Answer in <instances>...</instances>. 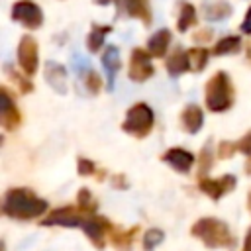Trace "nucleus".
Returning <instances> with one entry per match:
<instances>
[{"label": "nucleus", "mask_w": 251, "mask_h": 251, "mask_svg": "<svg viewBox=\"0 0 251 251\" xmlns=\"http://www.w3.org/2000/svg\"><path fill=\"white\" fill-rule=\"evenodd\" d=\"M202 10H204V16H206L208 20H226V18L231 14V6H229L226 0L210 2V4H206Z\"/></svg>", "instance_id": "18"}, {"label": "nucleus", "mask_w": 251, "mask_h": 251, "mask_svg": "<svg viewBox=\"0 0 251 251\" xmlns=\"http://www.w3.org/2000/svg\"><path fill=\"white\" fill-rule=\"evenodd\" d=\"M190 233L194 237H198L206 247L210 249H220V247H231L235 243L233 233L229 231L227 224L218 220V218H202L198 220Z\"/></svg>", "instance_id": "2"}, {"label": "nucleus", "mask_w": 251, "mask_h": 251, "mask_svg": "<svg viewBox=\"0 0 251 251\" xmlns=\"http://www.w3.org/2000/svg\"><path fill=\"white\" fill-rule=\"evenodd\" d=\"M108 31H112V27H110V25H94V27H92V31H90V35H88V39H86L88 51L96 53V51L104 45V37H106V33H108Z\"/></svg>", "instance_id": "20"}, {"label": "nucleus", "mask_w": 251, "mask_h": 251, "mask_svg": "<svg viewBox=\"0 0 251 251\" xmlns=\"http://www.w3.org/2000/svg\"><path fill=\"white\" fill-rule=\"evenodd\" d=\"M37 57L39 55H37L35 39L31 35H24L18 45V63L27 75H33L37 71Z\"/></svg>", "instance_id": "7"}, {"label": "nucleus", "mask_w": 251, "mask_h": 251, "mask_svg": "<svg viewBox=\"0 0 251 251\" xmlns=\"http://www.w3.org/2000/svg\"><path fill=\"white\" fill-rule=\"evenodd\" d=\"M76 169H78V175L86 176V175H92L96 167H94V163H92V161H88V159L80 157V159H78V163H76Z\"/></svg>", "instance_id": "28"}, {"label": "nucleus", "mask_w": 251, "mask_h": 251, "mask_svg": "<svg viewBox=\"0 0 251 251\" xmlns=\"http://www.w3.org/2000/svg\"><path fill=\"white\" fill-rule=\"evenodd\" d=\"M233 151H235V145H233V143L222 141V143H220V149H218V155H220L222 159H227V157H231Z\"/></svg>", "instance_id": "29"}, {"label": "nucleus", "mask_w": 251, "mask_h": 251, "mask_svg": "<svg viewBox=\"0 0 251 251\" xmlns=\"http://www.w3.org/2000/svg\"><path fill=\"white\" fill-rule=\"evenodd\" d=\"M188 69H190V65H188V55H186V51H175L173 57H169V61H167V71H169L173 76L182 75V73L188 71Z\"/></svg>", "instance_id": "19"}, {"label": "nucleus", "mask_w": 251, "mask_h": 251, "mask_svg": "<svg viewBox=\"0 0 251 251\" xmlns=\"http://www.w3.org/2000/svg\"><path fill=\"white\" fill-rule=\"evenodd\" d=\"M84 84H86V90L90 94H96L102 88V80H100V76L94 71H86L84 73Z\"/></svg>", "instance_id": "27"}, {"label": "nucleus", "mask_w": 251, "mask_h": 251, "mask_svg": "<svg viewBox=\"0 0 251 251\" xmlns=\"http://www.w3.org/2000/svg\"><path fill=\"white\" fill-rule=\"evenodd\" d=\"M4 214L16 220H33L47 212V202L29 188H10L2 206Z\"/></svg>", "instance_id": "1"}, {"label": "nucleus", "mask_w": 251, "mask_h": 251, "mask_svg": "<svg viewBox=\"0 0 251 251\" xmlns=\"http://www.w3.org/2000/svg\"><path fill=\"white\" fill-rule=\"evenodd\" d=\"M135 231H137V227H131L129 231H122V229H112L110 231V241L114 243V247H118V249H127L129 247V243H131V239H133V235H135Z\"/></svg>", "instance_id": "22"}, {"label": "nucleus", "mask_w": 251, "mask_h": 251, "mask_svg": "<svg viewBox=\"0 0 251 251\" xmlns=\"http://www.w3.org/2000/svg\"><path fill=\"white\" fill-rule=\"evenodd\" d=\"M210 37H212V29H202V33H194L196 41H210Z\"/></svg>", "instance_id": "32"}, {"label": "nucleus", "mask_w": 251, "mask_h": 251, "mask_svg": "<svg viewBox=\"0 0 251 251\" xmlns=\"http://www.w3.org/2000/svg\"><path fill=\"white\" fill-rule=\"evenodd\" d=\"M171 45V31L169 29H159L157 33H153L147 41V51L153 55V57H163L167 53Z\"/></svg>", "instance_id": "14"}, {"label": "nucleus", "mask_w": 251, "mask_h": 251, "mask_svg": "<svg viewBox=\"0 0 251 251\" xmlns=\"http://www.w3.org/2000/svg\"><path fill=\"white\" fill-rule=\"evenodd\" d=\"M188 55V65H190V71H202L206 67V61H208V51L202 49V47H194V49H188L186 51Z\"/></svg>", "instance_id": "21"}, {"label": "nucleus", "mask_w": 251, "mask_h": 251, "mask_svg": "<svg viewBox=\"0 0 251 251\" xmlns=\"http://www.w3.org/2000/svg\"><path fill=\"white\" fill-rule=\"evenodd\" d=\"M243 251H251V229L245 235V243H243Z\"/></svg>", "instance_id": "34"}, {"label": "nucleus", "mask_w": 251, "mask_h": 251, "mask_svg": "<svg viewBox=\"0 0 251 251\" xmlns=\"http://www.w3.org/2000/svg\"><path fill=\"white\" fill-rule=\"evenodd\" d=\"M45 80L49 82V86L55 92H59V94L67 92V71L63 69V65L55 63V61H49L45 65Z\"/></svg>", "instance_id": "11"}, {"label": "nucleus", "mask_w": 251, "mask_h": 251, "mask_svg": "<svg viewBox=\"0 0 251 251\" xmlns=\"http://www.w3.org/2000/svg\"><path fill=\"white\" fill-rule=\"evenodd\" d=\"M102 65H104V69H106V73H108V76H110V88H112V84H114V75H116V71L120 69V51H118L116 45H110V47L104 51V55H102Z\"/></svg>", "instance_id": "16"}, {"label": "nucleus", "mask_w": 251, "mask_h": 251, "mask_svg": "<svg viewBox=\"0 0 251 251\" xmlns=\"http://www.w3.org/2000/svg\"><path fill=\"white\" fill-rule=\"evenodd\" d=\"M92 214L80 210L78 206H65V208H57L53 212H49L43 220L41 226H63V227H82L86 224V220Z\"/></svg>", "instance_id": "5"}, {"label": "nucleus", "mask_w": 251, "mask_h": 251, "mask_svg": "<svg viewBox=\"0 0 251 251\" xmlns=\"http://www.w3.org/2000/svg\"><path fill=\"white\" fill-rule=\"evenodd\" d=\"M76 202H78V208L88 212V214H94L96 212V200L92 198L90 190L88 188H80L78 194H76Z\"/></svg>", "instance_id": "26"}, {"label": "nucleus", "mask_w": 251, "mask_h": 251, "mask_svg": "<svg viewBox=\"0 0 251 251\" xmlns=\"http://www.w3.org/2000/svg\"><path fill=\"white\" fill-rule=\"evenodd\" d=\"M237 149L239 151H243L245 155H249L251 157V133H247L239 143H237Z\"/></svg>", "instance_id": "30"}, {"label": "nucleus", "mask_w": 251, "mask_h": 251, "mask_svg": "<svg viewBox=\"0 0 251 251\" xmlns=\"http://www.w3.org/2000/svg\"><path fill=\"white\" fill-rule=\"evenodd\" d=\"M151 53L141 51V49H133L131 53V63H129V78L133 82H143L153 75V65H151Z\"/></svg>", "instance_id": "8"}, {"label": "nucleus", "mask_w": 251, "mask_h": 251, "mask_svg": "<svg viewBox=\"0 0 251 251\" xmlns=\"http://www.w3.org/2000/svg\"><path fill=\"white\" fill-rule=\"evenodd\" d=\"M163 161H167L175 171L178 173H186L190 171V167L194 165V155L190 151H184L180 147H175V149H169L165 155H163Z\"/></svg>", "instance_id": "12"}, {"label": "nucleus", "mask_w": 251, "mask_h": 251, "mask_svg": "<svg viewBox=\"0 0 251 251\" xmlns=\"http://www.w3.org/2000/svg\"><path fill=\"white\" fill-rule=\"evenodd\" d=\"M124 6L131 18H143L145 24H151V10L147 0H124Z\"/></svg>", "instance_id": "17"}, {"label": "nucleus", "mask_w": 251, "mask_h": 251, "mask_svg": "<svg viewBox=\"0 0 251 251\" xmlns=\"http://www.w3.org/2000/svg\"><path fill=\"white\" fill-rule=\"evenodd\" d=\"M82 229H84L86 237L92 241V245H96L98 249H104V235L110 233V231L114 229V226H112L106 218L92 214V216L86 220V224L82 226Z\"/></svg>", "instance_id": "9"}, {"label": "nucleus", "mask_w": 251, "mask_h": 251, "mask_svg": "<svg viewBox=\"0 0 251 251\" xmlns=\"http://www.w3.org/2000/svg\"><path fill=\"white\" fill-rule=\"evenodd\" d=\"M241 31L251 33V8L247 10V16H245V20H243V24H241Z\"/></svg>", "instance_id": "31"}, {"label": "nucleus", "mask_w": 251, "mask_h": 251, "mask_svg": "<svg viewBox=\"0 0 251 251\" xmlns=\"http://www.w3.org/2000/svg\"><path fill=\"white\" fill-rule=\"evenodd\" d=\"M194 22H196V10H194V6L192 4H184L182 8H180V16H178V29L180 31H186L190 25H194Z\"/></svg>", "instance_id": "25"}, {"label": "nucleus", "mask_w": 251, "mask_h": 251, "mask_svg": "<svg viewBox=\"0 0 251 251\" xmlns=\"http://www.w3.org/2000/svg\"><path fill=\"white\" fill-rule=\"evenodd\" d=\"M180 120H182V126H184V129H186L188 133H196V131L202 127L204 114H202V110H200L198 106L190 104V106H186V108H184V112H182Z\"/></svg>", "instance_id": "15"}, {"label": "nucleus", "mask_w": 251, "mask_h": 251, "mask_svg": "<svg viewBox=\"0 0 251 251\" xmlns=\"http://www.w3.org/2000/svg\"><path fill=\"white\" fill-rule=\"evenodd\" d=\"M235 188V176L224 175L222 178H200V190L206 192L212 200H220L226 192Z\"/></svg>", "instance_id": "10"}, {"label": "nucleus", "mask_w": 251, "mask_h": 251, "mask_svg": "<svg viewBox=\"0 0 251 251\" xmlns=\"http://www.w3.org/2000/svg\"><path fill=\"white\" fill-rule=\"evenodd\" d=\"M20 122V114H18V108L16 104L12 102L10 94L6 88H2V126L6 129H14Z\"/></svg>", "instance_id": "13"}, {"label": "nucleus", "mask_w": 251, "mask_h": 251, "mask_svg": "<svg viewBox=\"0 0 251 251\" xmlns=\"http://www.w3.org/2000/svg\"><path fill=\"white\" fill-rule=\"evenodd\" d=\"M112 184H114L116 188H126V186H127V182H126V178H124L122 175H116V176L112 178Z\"/></svg>", "instance_id": "33"}, {"label": "nucleus", "mask_w": 251, "mask_h": 251, "mask_svg": "<svg viewBox=\"0 0 251 251\" xmlns=\"http://www.w3.org/2000/svg\"><path fill=\"white\" fill-rule=\"evenodd\" d=\"M165 239V233L163 229L159 227H149L145 233H143V249L145 251H153L157 245H161Z\"/></svg>", "instance_id": "24"}, {"label": "nucleus", "mask_w": 251, "mask_h": 251, "mask_svg": "<svg viewBox=\"0 0 251 251\" xmlns=\"http://www.w3.org/2000/svg\"><path fill=\"white\" fill-rule=\"evenodd\" d=\"M122 127H124V131H127L135 137H145L153 127V110L147 104L131 106L126 114Z\"/></svg>", "instance_id": "4"}, {"label": "nucleus", "mask_w": 251, "mask_h": 251, "mask_svg": "<svg viewBox=\"0 0 251 251\" xmlns=\"http://www.w3.org/2000/svg\"><path fill=\"white\" fill-rule=\"evenodd\" d=\"M249 59H251V49H249Z\"/></svg>", "instance_id": "37"}, {"label": "nucleus", "mask_w": 251, "mask_h": 251, "mask_svg": "<svg viewBox=\"0 0 251 251\" xmlns=\"http://www.w3.org/2000/svg\"><path fill=\"white\" fill-rule=\"evenodd\" d=\"M98 4H102V6H106V4H112V2H116V0H96Z\"/></svg>", "instance_id": "35"}, {"label": "nucleus", "mask_w": 251, "mask_h": 251, "mask_svg": "<svg viewBox=\"0 0 251 251\" xmlns=\"http://www.w3.org/2000/svg\"><path fill=\"white\" fill-rule=\"evenodd\" d=\"M239 45H241L239 37H235V35H227V37H224V39L218 41V45L214 47V53H216V55L237 53V51H239Z\"/></svg>", "instance_id": "23"}, {"label": "nucleus", "mask_w": 251, "mask_h": 251, "mask_svg": "<svg viewBox=\"0 0 251 251\" xmlns=\"http://www.w3.org/2000/svg\"><path fill=\"white\" fill-rule=\"evenodd\" d=\"M231 102H233V96H231V84H229L227 75L224 71L216 73L206 84V106H208V110L224 112L231 106Z\"/></svg>", "instance_id": "3"}, {"label": "nucleus", "mask_w": 251, "mask_h": 251, "mask_svg": "<svg viewBox=\"0 0 251 251\" xmlns=\"http://www.w3.org/2000/svg\"><path fill=\"white\" fill-rule=\"evenodd\" d=\"M12 18H14L16 22L24 24V25L29 27V29L39 27L41 22H43V14H41L39 6L33 4V2H29V0H20V2H16L14 8H12Z\"/></svg>", "instance_id": "6"}, {"label": "nucleus", "mask_w": 251, "mask_h": 251, "mask_svg": "<svg viewBox=\"0 0 251 251\" xmlns=\"http://www.w3.org/2000/svg\"><path fill=\"white\" fill-rule=\"evenodd\" d=\"M249 210H251V192H249Z\"/></svg>", "instance_id": "36"}]
</instances>
